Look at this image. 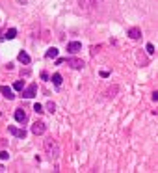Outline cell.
<instances>
[{
  "instance_id": "cell-1",
  "label": "cell",
  "mask_w": 158,
  "mask_h": 173,
  "mask_svg": "<svg viewBox=\"0 0 158 173\" xmlns=\"http://www.w3.org/2000/svg\"><path fill=\"white\" fill-rule=\"evenodd\" d=\"M43 147H45V153L49 155L50 158H54V160H56V158L60 156V145H58V142H56V140H52V138L45 140Z\"/></svg>"
},
{
  "instance_id": "cell-2",
  "label": "cell",
  "mask_w": 158,
  "mask_h": 173,
  "mask_svg": "<svg viewBox=\"0 0 158 173\" xmlns=\"http://www.w3.org/2000/svg\"><path fill=\"white\" fill-rule=\"evenodd\" d=\"M99 2L100 0H78V6L84 11H91V9H95L99 6Z\"/></svg>"
},
{
  "instance_id": "cell-3",
  "label": "cell",
  "mask_w": 158,
  "mask_h": 173,
  "mask_svg": "<svg viewBox=\"0 0 158 173\" xmlns=\"http://www.w3.org/2000/svg\"><path fill=\"white\" fill-rule=\"evenodd\" d=\"M45 130H47V123H45V121H36V123L32 125V132L36 134V136L45 134Z\"/></svg>"
},
{
  "instance_id": "cell-4",
  "label": "cell",
  "mask_w": 158,
  "mask_h": 173,
  "mask_svg": "<svg viewBox=\"0 0 158 173\" xmlns=\"http://www.w3.org/2000/svg\"><path fill=\"white\" fill-rule=\"evenodd\" d=\"M20 91H23V97H24V99H32V97L36 95V91H37V86H36V84H32V86H28L26 89L23 88Z\"/></svg>"
},
{
  "instance_id": "cell-5",
  "label": "cell",
  "mask_w": 158,
  "mask_h": 173,
  "mask_svg": "<svg viewBox=\"0 0 158 173\" xmlns=\"http://www.w3.org/2000/svg\"><path fill=\"white\" fill-rule=\"evenodd\" d=\"M65 61H67V65L73 67V69H82L84 67V61L78 60V58H65Z\"/></svg>"
},
{
  "instance_id": "cell-6",
  "label": "cell",
  "mask_w": 158,
  "mask_h": 173,
  "mask_svg": "<svg viewBox=\"0 0 158 173\" xmlns=\"http://www.w3.org/2000/svg\"><path fill=\"white\" fill-rule=\"evenodd\" d=\"M78 50H82V43H80V41H71V43H67V52L76 54Z\"/></svg>"
},
{
  "instance_id": "cell-7",
  "label": "cell",
  "mask_w": 158,
  "mask_h": 173,
  "mask_svg": "<svg viewBox=\"0 0 158 173\" xmlns=\"http://www.w3.org/2000/svg\"><path fill=\"white\" fill-rule=\"evenodd\" d=\"M26 119H28V117H26V112L23 108H17L15 110V121L17 123H26Z\"/></svg>"
},
{
  "instance_id": "cell-8",
  "label": "cell",
  "mask_w": 158,
  "mask_h": 173,
  "mask_svg": "<svg viewBox=\"0 0 158 173\" xmlns=\"http://www.w3.org/2000/svg\"><path fill=\"white\" fill-rule=\"evenodd\" d=\"M8 132L17 136V138H26V130L24 128H15V127H8Z\"/></svg>"
},
{
  "instance_id": "cell-9",
  "label": "cell",
  "mask_w": 158,
  "mask_h": 173,
  "mask_svg": "<svg viewBox=\"0 0 158 173\" xmlns=\"http://www.w3.org/2000/svg\"><path fill=\"white\" fill-rule=\"evenodd\" d=\"M0 93H2L8 101H13V99H15V95H13V89L8 88V86H2V88H0Z\"/></svg>"
},
{
  "instance_id": "cell-10",
  "label": "cell",
  "mask_w": 158,
  "mask_h": 173,
  "mask_svg": "<svg viewBox=\"0 0 158 173\" xmlns=\"http://www.w3.org/2000/svg\"><path fill=\"white\" fill-rule=\"evenodd\" d=\"M127 34H128L130 39H140V37H141V30H140V28H130Z\"/></svg>"
},
{
  "instance_id": "cell-11",
  "label": "cell",
  "mask_w": 158,
  "mask_h": 173,
  "mask_svg": "<svg viewBox=\"0 0 158 173\" xmlns=\"http://www.w3.org/2000/svg\"><path fill=\"white\" fill-rule=\"evenodd\" d=\"M50 80H52V84L56 86V88H60V86H61V82H63V78H61V74H60V73L52 74V78H50Z\"/></svg>"
},
{
  "instance_id": "cell-12",
  "label": "cell",
  "mask_w": 158,
  "mask_h": 173,
  "mask_svg": "<svg viewBox=\"0 0 158 173\" xmlns=\"http://www.w3.org/2000/svg\"><path fill=\"white\" fill-rule=\"evenodd\" d=\"M15 36H17V30H15V28H9V30L2 36V39H15Z\"/></svg>"
},
{
  "instance_id": "cell-13",
  "label": "cell",
  "mask_w": 158,
  "mask_h": 173,
  "mask_svg": "<svg viewBox=\"0 0 158 173\" xmlns=\"http://www.w3.org/2000/svg\"><path fill=\"white\" fill-rule=\"evenodd\" d=\"M19 61H23V64L28 65V64H30V56H28V54H26L24 50H23V52H19Z\"/></svg>"
},
{
  "instance_id": "cell-14",
  "label": "cell",
  "mask_w": 158,
  "mask_h": 173,
  "mask_svg": "<svg viewBox=\"0 0 158 173\" xmlns=\"http://www.w3.org/2000/svg\"><path fill=\"white\" fill-rule=\"evenodd\" d=\"M47 58H58V48H49V50H47Z\"/></svg>"
},
{
  "instance_id": "cell-15",
  "label": "cell",
  "mask_w": 158,
  "mask_h": 173,
  "mask_svg": "<svg viewBox=\"0 0 158 173\" xmlns=\"http://www.w3.org/2000/svg\"><path fill=\"white\" fill-rule=\"evenodd\" d=\"M23 88H24V80H17L15 84H13V89H17V91H20Z\"/></svg>"
},
{
  "instance_id": "cell-16",
  "label": "cell",
  "mask_w": 158,
  "mask_h": 173,
  "mask_svg": "<svg viewBox=\"0 0 158 173\" xmlns=\"http://www.w3.org/2000/svg\"><path fill=\"white\" fill-rule=\"evenodd\" d=\"M33 112H36V114H43L45 110H43V106H41L39 102H36V104H33Z\"/></svg>"
},
{
  "instance_id": "cell-17",
  "label": "cell",
  "mask_w": 158,
  "mask_h": 173,
  "mask_svg": "<svg viewBox=\"0 0 158 173\" xmlns=\"http://www.w3.org/2000/svg\"><path fill=\"white\" fill-rule=\"evenodd\" d=\"M47 110H49V112L52 114V112H54V110H56V104H54V102H52V101H49V102H47Z\"/></svg>"
},
{
  "instance_id": "cell-18",
  "label": "cell",
  "mask_w": 158,
  "mask_h": 173,
  "mask_svg": "<svg viewBox=\"0 0 158 173\" xmlns=\"http://www.w3.org/2000/svg\"><path fill=\"white\" fill-rule=\"evenodd\" d=\"M9 158V153L8 151H2V153H0V160H8Z\"/></svg>"
},
{
  "instance_id": "cell-19",
  "label": "cell",
  "mask_w": 158,
  "mask_h": 173,
  "mask_svg": "<svg viewBox=\"0 0 158 173\" xmlns=\"http://www.w3.org/2000/svg\"><path fill=\"white\" fill-rule=\"evenodd\" d=\"M145 48H147V52H149V54H154V45H153V43H149Z\"/></svg>"
},
{
  "instance_id": "cell-20",
  "label": "cell",
  "mask_w": 158,
  "mask_h": 173,
  "mask_svg": "<svg viewBox=\"0 0 158 173\" xmlns=\"http://www.w3.org/2000/svg\"><path fill=\"white\" fill-rule=\"evenodd\" d=\"M63 61H65L63 58H58V60H56V65H61V64H63Z\"/></svg>"
},
{
  "instance_id": "cell-21",
  "label": "cell",
  "mask_w": 158,
  "mask_h": 173,
  "mask_svg": "<svg viewBox=\"0 0 158 173\" xmlns=\"http://www.w3.org/2000/svg\"><path fill=\"white\" fill-rule=\"evenodd\" d=\"M153 101H154V102L158 101V91H154V93H153Z\"/></svg>"
},
{
  "instance_id": "cell-22",
  "label": "cell",
  "mask_w": 158,
  "mask_h": 173,
  "mask_svg": "<svg viewBox=\"0 0 158 173\" xmlns=\"http://www.w3.org/2000/svg\"><path fill=\"white\" fill-rule=\"evenodd\" d=\"M2 169H4V168H2V166H0V171H2Z\"/></svg>"
}]
</instances>
